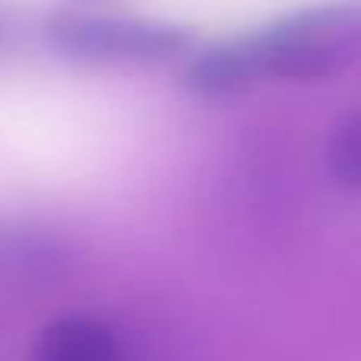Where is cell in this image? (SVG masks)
<instances>
[{
    "mask_svg": "<svg viewBox=\"0 0 361 361\" xmlns=\"http://www.w3.org/2000/svg\"><path fill=\"white\" fill-rule=\"evenodd\" d=\"M51 38L70 54L99 61H159L190 42L178 25L133 19H63L51 25Z\"/></svg>",
    "mask_w": 361,
    "mask_h": 361,
    "instance_id": "2",
    "label": "cell"
},
{
    "mask_svg": "<svg viewBox=\"0 0 361 361\" xmlns=\"http://www.w3.org/2000/svg\"><path fill=\"white\" fill-rule=\"evenodd\" d=\"M260 76L257 70V57L247 44H228V48H212L206 54H200L193 61L190 73V86L203 95H228L244 89L247 82H254Z\"/></svg>",
    "mask_w": 361,
    "mask_h": 361,
    "instance_id": "4",
    "label": "cell"
},
{
    "mask_svg": "<svg viewBox=\"0 0 361 361\" xmlns=\"http://www.w3.org/2000/svg\"><path fill=\"white\" fill-rule=\"evenodd\" d=\"M32 361H121V345L105 320L70 314L42 326Z\"/></svg>",
    "mask_w": 361,
    "mask_h": 361,
    "instance_id": "3",
    "label": "cell"
},
{
    "mask_svg": "<svg viewBox=\"0 0 361 361\" xmlns=\"http://www.w3.org/2000/svg\"><path fill=\"white\" fill-rule=\"evenodd\" d=\"M326 169L339 187L361 193V111L333 127L326 143Z\"/></svg>",
    "mask_w": 361,
    "mask_h": 361,
    "instance_id": "5",
    "label": "cell"
},
{
    "mask_svg": "<svg viewBox=\"0 0 361 361\" xmlns=\"http://www.w3.org/2000/svg\"><path fill=\"white\" fill-rule=\"evenodd\" d=\"M250 51L260 73L282 80H320L349 61L355 42L339 13H314L263 32L250 42Z\"/></svg>",
    "mask_w": 361,
    "mask_h": 361,
    "instance_id": "1",
    "label": "cell"
}]
</instances>
